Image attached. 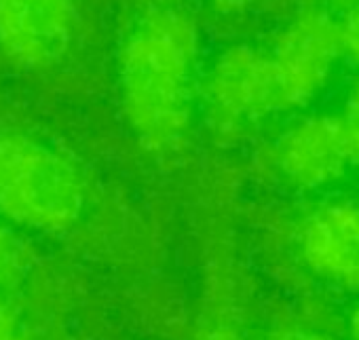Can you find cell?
Here are the masks:
<instances>
[{
    "instance_id": "obj_1",
    "label": "cell",
    "mask_w": 359,
    "mask_h": 340,
    "mask_svg": "<svg viewBox=\"0 0 359 340\" xmlns=\"http://www.w3.org/2000/svg\"><path fill=\"white\" fill-rule=\"evenodd\" d=\"M197 28L175 7H154L131 26L118 55L125 118L150 152L184 144L195 104Z\"/></svg>"
},
{
    "instance_id": "obj_2",
    "label": "cell",
    "mask_w": 359,
    "mask_h": 340,
    "mask_svg": "<svg viewBox=\"0 0 359 340\" xmlns=\"http://www.w3.org/2000/svg\"><path fill=\"white\" fill-rule=\"evenodd\" d=\"M85 203V180L68 156L34 137L0 133V218L60 233L79 222Z\"/></svg>"
},
{
    "instance_id": "obj_3",
    "label": "cell",
    "mask_w": 359,
    "mask_h": 340,
    "mask_svg": "<svg viewBox=\"0 0 359 340\" xmlns=\"http://www.w3.org/2000/svg\"><path fill=\"white\" fill-rule=\"evenodd\" d=\"M203 110L222 135L243 133L281 110L271 57L243 45L218 55L205 79Z\"/></svg>"
},
{
    "instance_id": "obj_4",
    "label": "cell",
    "mask_w": 359,
    "mask_h": 340,
    "mask_svg": "<svg viewBox=\"0 0 359 340\" xmlns=\"http://www.w3.org/2000/svg\"><path fill=\"white\" fill-rule=\"evenodd\" d=\"M342 53L340 22L315 7L298 13L269 53L281 110L311 102L325 87Z\"/></svg>"
},
{
    "instance_id": "obj_5",
    "label": "cell",
    "mask_w": 359,
    "mask_h": 340,
    "mask_svg": "<svg viewBox=\"0 0 359 340\" xmlns=\"http://www.w3.org/2000/svg\"><path fill=\"white\" fill-rule=\"evenodd\" d=\"M273 163L296 189L315 191L334 184L355 163L340 116H306L290 125L275 142Z\"/></svg>"
},
{
    "instance_id": "obj_6",
    "label": "cell",
    "mask_w": 359,
    "mask_h": 340,
    "mask_svg": "<svg viewBox=\"0 0 359 340\" xmlns=\"http://www.w3.org/2000/svg\"><path fill=\"white\" fill-rule=\"evenodd\" d=\"M70 0H0V51L26 70L57 64L72 41Z\"/></svg>"
},
{
    "instance_id": "obj_7",
    "label": "cell",
    "mask_w": 359,
    "mask_h": 340,
    "mask_svg": "<svg viewBox=\"0 0 359 340\" xmlns=\"http://www.w3.org/2000/svg\"><path fill=\"white\" fill-rule=\"evenodd\" d=\"M300 254L321 279L359 290V205L327 201L300 229Z\"/></svg>"
},
{
    "instance_id": "obj_8",
    "label": "cell",
    "mask_w": 359,
    "mask_h": 340,
    "mask_svg": "<svg viewBox=\"0 0 359 340\" xmlns=\"http://www.w3.org/2000/svg\"><path fill=\"white\" fill-rule=\"evenodd\" d=\"M28 271V254L22 241L0 224V290L18 285Z\"/></svg>"
},
{
    "instance_id": "obj_9",
    "label": "cell",
    "mask_w": 359,
    "mask_h": 340,
    "mask_svg": "<svg viewBox=\"0 0 359 340\" xmlns=\"http://www.w3.org/2000/svg\"><path fill=\"white\" fill-rule=\"evenodd\" d=\"M0 340H34L20 313L3 296V290H0Z\"/></svg>"
},
{
    "instance_id": "obj_10",
    "label": "cell",
    "mask_w": 359,
    "mask_h": 340,
    "mask_svg": "<svg viewBox=\"0 0 359 340\" xmlns=\"http://www.w3.org/2000/svg\"><path fill=\"white\" fill-rule=\"evenodd\" d=\"M340 39L344 53L359 62V0H355L344 11V18L340 22Z\"/></svg>"
},
{
    "instance_id": "obj_11",
    "label": "cell",
    "mask_w": 359,
    "mask_h": 340,
    "mask_svg": "<svg viewBox=\"0 0 359 340\" xmlns=\"http://www.w3.org/2000/svg\"><path fill=\"white\" fill-rule=\"evenodd\" d=\"M340 118H342V123L346 127V133H348V142H351V148H353V158H355V163H359V83L351 91L348 102H346V110H344V114Z\"/></svg>"
},
{
    "instance_id": "obj_12",
    "label": "cell",
    "mask_w": 359,
    "mask_h": 340,
    "mask_svg": "<svg viewBox=\"0 0 359 340\" xmlns=\"http://www.w3.org/2000/svg\"><path fill=\"white\" fill-rule=\"evenodd\" d=\"M199 340H241V336L237 334L235 327H231L226 323H218V325H212L210 329H205Z\"/></svg>"
},
{
    "instance_id": "obj_13",
    "label": "cell",
    "mask_w": 359,
    "mask_h": 340,
    "mask_svg": "<svg viewBox=\"0 0 359 340\" xmlns=\"http://www.w3.org/2000/svg\"><path fill=\"white\" fill-rule=\"evenodd\" d=\"M269 340H330V338L315 334V332H304V329H285V332L271 336Z\"/></svg>"
},
{
    "instance_id": "obj_14",
    "label": "cell",
    "mask_w": 359,
    "mask_h": 340,
    "mask_svg": "<svg viewBox=\"0 0 359 340\" xmlns=\"http://www.w3.org/2000/svg\"><path fill=\"white\" fill-rule=\"evenodd\" d=\"M210 3L220 13H237V11H243L245 7H250L252 0H210Z\"/></svg>"
},
{
    "instance_id": "obj_15",
    "label": "cell",
    "mask_w": 359,
    "mask_h": 340,
    "mask_svg": "<svg viewBox=\"0 0 359 340\" xmlns=\"http://www.w3.org/2000/svg\"><path fill=\"white\" fill-rule=\"evenodd\" d=\"M351 334L355 340H359V308H355V313L351 317Z\"/></svg>"
}]
</instances>
